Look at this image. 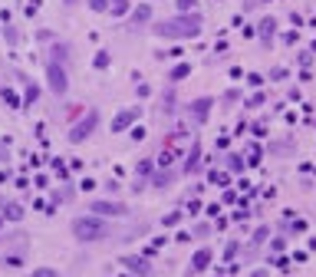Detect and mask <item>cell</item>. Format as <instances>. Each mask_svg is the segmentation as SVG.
Segmentation results:
<instances>
[{
  "label": "cell",
  "instance_id": "277c9868",
  "mask_svg": "<svg viewBox=\"0 0 316 277\" xmlns=\"http://www.w3.org/2000/svg\"><path fill=\"white\" fill-rule=\"evenodd\" d=\"M46 79H50V89H53L56 96H63L66 86H69V79H66V69H63V66H56V63H50V66H46Z\"/></svg>",
  "mask_w": 316,
  "mask_h": 277
},
{
  "label": "cell",
  "instance_id": "3957f363",
  "mask_svg": "<svg viewBox=\"0 0 316 277\" xmlns=\"http://www.w3.org/2000/svg\"><path fill=\"white\" fill-rule=\"evenodd\" d=\"M89 208L96 211L99 218H122V215H129V208L122 201H92Z\"/></svg>",
  "mask_w": 316,
  "mask_h": 277
},
{
  "label": "cell",
  "instance_id": "6da1fadb",
  "mask_svg": "<svg viewBox=\"0 0 316 277\" xmlns=\"http://www.w3.org/2000/svg\"><path fill=\"white\" fill-rule=\"evenodd\" d=\"M158 36L165 40H185V36H198L201 33V17L191 13V17H172V20H162L152 27Z\"/></svg>",
  "mask_w": 316,
  "mask_h": 277
},
{
  "label": "cell",
  "instance_id": "ba28073f",
  "mask_svg": "<svg viewBox=\"0 0 316 277\" xmlns=\"http://www.w3.org/2000/svg\"><path fill=\"white\" fill-rule=\"evenodd\" d=\"M207 106H211V99H198L195 106H191V112H195V119H204V116H207Z\"/></svg>",
  "mask_w": 316,
  "mask_h": 277
},
{
  "label": "cell",
  "instance_id": "7a4b0ae2",
  "mask_svg": "<svg viewBox=\"0 0 316 277\" xmlns=\"http://www.w3.org/2000/svg\"><path fill=\"white\" fill-rule=\"evenodd\" d=\"M73 234L79 241H102L109 234V224L102 221L99 215H86V218H76L73 221Z\"/></svg>",
  "mask_w": 316,
  "mask_h": 277
},
{
  "label": "cell",
  "instance_id": "4fadbf2b",
  "mask_svg": "<svg viewBox=\"0 0 316 277\" xmlns=\"http://www.w3.org/2000/svg\"><path fill=\"white\" fill-rule=\"evenodd\" d=\"M66 3H76V0H66Z\"/></svg>",
  "mask_w": 316,
  "mask_h": 277
},
{
  "label": "cell",
  "instance_id": "7c38bea8",
  "mask_svg": "<svg viewBox=\"0 0 316 277\" xmlns=\"http://www.w3.org/2000/svg\"><path fill=\"white\" fill-rule=\"evenodd\" d=\"M178 7H181V10H188V7H195V0H178Z\"/></svg>",
  "mask_w": 316,
  "mask_h": 277
},
{
  "label": "cell",
  "instance_id": "5b68a950",
  "mask_svg": "<svg viewBox=\"0 0 316 277\" xmlns=\"http://www.w3.org/2000/svg\"><path fill=\"white\" fill-rule=\"evenodd\" d=\"M96 122H99V116H96V112H89L86 122L73 125V132H69V142H83V139H89V135H92V129H96Z\"/></svg>",
  "mask_w": 316,
  "mask_h": 277
},
{
  "label": "cell",
  "instance_id": "30bf717a",
  "mask_svg": "<svg viewBox=\"0 0 316 277\" xmlns=\"http://www.w3.org/2000/svg\"><path fill=\"white\" fill-rule=\"evenodd\" d=\"M3 215H7V218H13V221H17V218H20L23 211H20V205H7V211H3Z\"/></svg>",
  "mask_w": 316,
  "mask_h": 277
},
{
  "label": "cell",
  "instance_id": "8992f818",
  "mask_svg": "<svg viewBox=\"0 0 316 277\" xmlns=\"http://www.w3.org/2000/svg\"><path fill=\"white\" fill-rule=\"evenodd\" d=\"M135 116H139V109H125V112H119V119L112 122V129H115V132H122L129 122H135Z\"/></svg>",
  "mask_w": 316,
  "mask_h": 277
},
{
  "label": "cell",
  "instance_id": "8fae6325",
  "mask_svg": "<svg viewBox=\"0 0 316 277\" xmlns=\"http://www.w3.org/2000/svg\"><path fill=\"white\" fill-rule=\"evenodd\" d=\"M33 277H56V271H53V267H40Z\"/></svg>",
  "mask_w": 316,
  "mask_h": 277
},
{
  "label": "cell",
  "instance_id": "52a82bcc",
  "mask_svg": "<svg viewBox=\"0 0 316 277\" xmlns=\"http://www.w3.org/2000/svg\"><path fill=\"white\" fill-rule=\"evenodd\" d=\"M207 261H211V251H198V254H195V261H191V267H195V271H204V267H207Z\"/></svg>",
  "mask_w": 316,
  "mask_h": 277
},
{
  "label": "cell",
  "instance_id": "9c48e42d",
  "mask_svg": "<svg viewBox=\"0 0 316 277\" xmlns=\"http://www.w3.org/2000/svg\"><path fill=\"white\" fill-rule=\"evenodd\" d=\"M198 155H201V149L195 145V149H191V155H188V172H195V168H198Z\"/></svg>",
  "mask_w": 316,
  "mask_h": 277
}]
</instances>
